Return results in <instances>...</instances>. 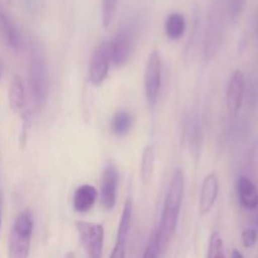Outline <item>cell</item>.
Wrapping results in <instances>:
<instances>
[{
  "mask_svg": "<svg viewBox=\"0 0 258 258\" xmlns=\"http://www.w3.org/2000/svg\"><path fill=\"white\" fill-rule=\"evenodd\" d=\"M246 81L242 71L236 70L229 77L226 88V105L231 116L236 117L239 113L244 97Z\"/></svg>",
  "mask_w": 258,
  "mask_h": 258,
  "instance_id": "obj_10",
  "label": "cell"
},
{
  "mask_svg": "<svg viewBox=\"0 0 258 258\" xmlns=\"http://www.w3.org/2000/svg\"><path fill=\"white\" fill-rule=\"evenodd\" d=\"M133 201H131V198H127L125 202V206H123L122 214H121V221L120 224H118L116 241L127 243L128 234H130L131 229V221H133Z\"/></svg>",
  "mask_w": 258,
  "mask_h": 258,
  "instance_id": "obj_19",
  "label": "cell"
},
{
  "mask_svg": "<svg viewBox=\"0 0 258 258\" xmlns=\"http://www.w3.org/2000/svg\"><path fill=\"white\" fill-rule=\"evenodd\" d=\"M0 37L12 49L19 50L22 47V35L12 18L0 8Z\"/></svg>",
  "mask_w": 258,
  "mask_h": 258,
  "instance_id": "obj_14",
  "label": "cell"
},
{
  "mask_svg": "<svg viewBox=\"0 0 258 258\" xmlns=\"http://www.w3.org/2000/svg\"><path fill=\"white\" fill-rule=\"evenodd\" d=\"M155 170V149L153 145H146L141 156L140 176L144 184H148L153 178Z\"/></svg>",
  "mask_w": 258,
  "mask_h": 258,
  "instance_id": "obj_18",
  "label": "cell"
},
{
  "mask_svg": "<svg viewBox=\"0 0 258 258\" xmlns=\"http://www.w3.org/2000/svg\"><path fill=\"white\" fill-rule=\"evenodd\" d=\"M207 258H226V252H224V243L221 233L217 231L212 232L209 237L208 244V253Z\"/></svg>",
  "mask_w": 258,
  "mask_h": 258,
  "instance_id": "obj_20",
  "label": "cell"
},
{
  "mask_svg": "<svg viewBox=\"0 0 258 258\" xmlns=\"http://www.w3.org/2000/svg\"><path fill=\"white\" fill-rule=\"evenodd\" d=\"M0 229H2V194H0Z\"/></svg>",
  "mask_w": 258,
  "mask_h": 258,
  "instance_id": "obj_29",
  "label": "cell"
},
{
  "mask_svg": "<svg viewBox=\"0 0 258 258\" xmlns=\"http://www.w3.org/2000/svg\"><path fill=\"white\" fill-rule=\"evenodd\" d=\"M184 189H185L184 173L181 169H176L175 173L171 176L170 184H169L168 191H166L165 199H164L160 226L155 231L160 254L166 251L169 243L175 234L184 198Z\"/></svg>",
  "mask_w": 258,
  "mask_h": 258,
  "instance_id": "obj_1",
  "label": "cell"
},
{
  "mask_svg": "<svg viewBox=\"0 0 258 258\" xmlns=\"http://www.w3.org/2000/svg\"><path fill=\"white\" fill-rule=\"evenodd\" d=\"M64 258H76L75 252H68V253L64 256Z\"/></svg>",
  "mask_w": 258,
  "mask_h": 258,
  "instance_id": "obj_28",
  "label": "cell"
},
{
  "mask_svg": "<svg viewBox=\"0 0 258 258\" xmlns=\"http://www.w3.org/2000/svg\"><path fill=\"white\" fill-rule=\"evenodd\" d=\"M258 238V228L256 227H249L242 232V244L244 248H251L256 244Z\"/></svg>",
  "mask_w": 258,
  "mask_h": 258,
  "instance_id": "obj_23",
  "label": "cell"
},
{
  "mask_svg": "<svg viewBox=\"0 0 258 258\" xmlns=\"http://www.w3.org/2000/svg\"><path fill=\"white\" fill-rule=\"evenodd\" d=\"M118 0H102L101 4V17H102V25L105 29L112 25L115 19L116 10H117Z\"/></svg>",
  "mask_w": 258,
  "mask_h": 258,
  "instance_id": "obj_21",
  "label": "cell"
},
{
  "mask_svg": "<svg viewBox=\"0 0 258 258\" xmlns=\"http://www.w3.org/2000/svg\"><path fill=\"white\" fill-rule=\"evenodd\" d=\"M253 166H254V171H256L258 176V144L256 148H254V151H253Z\"/></svg>",
  "mask_w": 258,
  "mask_h": 258,
  "instance_id": "obj_26",
  "label": "cell"
},
{
  "mask_svg": "<svg viewBox=\"0 0 258 258\" xmlns=\"http://www.w3.org/2000/svg\"><path fill=\"white\" fill-rule=\"evenodd\" d=\"M134 122H135V117L130 111L120 110L113 115L112 120H111L110 128L111 133L115 134L116 136H125L127 135L134 127Z\"/></svg>",
  "mask_w": 258,
  "mask_h": 258,
  "instance_id": "obj_16",
  "label": "cell"
},
{
  "mask_svg": "<svg viewBox=\"0 0 258 258\" xmlns=\"http://www.w3.org/2000/svg\"><path fill=\"white\" fill-rule=\"evenodd\" d=\"M256 34L258 37V13H257V17H256Z\"/></svg>",
  "mask_w": 258,
  "mask_h": 258,
  "instance_id": "obj_31",
  "label": "cell"
},
{
  "mask_svg": "<svg viewBox=\"0 0 258 258\" xmlns=\"http://www.w3.org/2000/svg\"><path fill=\"white\" fill-rule=\"evenodd\" d=\"M164 30H165V35L168 39L173 40V42L181 39L186 30L185 17L178 12L169 14L165 19Z\"/></svg>",
  "mask_w": 258,
  "mask_h": 258,
  "instance_id": "obj_15",
  "label": "cell"
},
{
  "mask_svg": "<svg viewBox=\"0 0 258 258\" xmlns=\"http://www.w3.org/2000/svg\"><path fill=\"white\" fill-rule=\"evenodd\" d=\"M111 50L110 42H102L93 52L88 66V81L98 87L106 81L110 71Z\"/></svg>",
  "mask_w": 258,
  "mask_h": 258,
  "instance_id": "obj_8",
  "label": "cell"
},
{
  "mask_svg": "<svg viewBox=\"0 0 258 258\" xmlns=\"http://www.w3.org/2000/svg\"><path fill=\"white\" fill-rule=\"evenodd\" d=\"M237 196L241 206L248 211L258 208V189L248 176H239L237 180Z\"/></svg>",
  "mask_w": 258,
  "mask_h": 258,
  "instance_id": "obj_12",
  "label": "cell"
},
{
  "mask_svg": "<svg viewBox=\"0 0 258 258\" xmlns=\"http://www.w3.org/2000/svg\"><path fill=\"white\" fill-rule=\"evenodd\" d=\"M232 258H244V257L238 249H233V251H232Z\"/></svg>",
  "mask_w": 258,
  "mask_h": 258,
  "instance_id": "obj_27",
  "label": "cell"
},
{
  "mask_svg": "<svg viewBox=\"0 0 258 258\" xmlns=\"http://www.w3.org/2000/svg\"><path fill=\"white\" fill-rule=\"evenodd\" d=\"M159 256H160V251H159L158 238H156V233L154 232L149 239L148 244H146L143 258H159Z\"/></svg>",
  "mask_w": 258,
  "mask_h": 258,
  "instance_id": "obj_24",
  "label": "cell"
},
{
  "mask_svg": "<svg viewBox=\"0 0 258 258\" xmlns=\"http://www.w3.org/2000/svg\"><path fill=\"white\" fill-rule=\"evenodd\" d=\"M2 76H3V63H2V59H0V80H2Z\"/></svg>",
  "mask_w": 258,
  "mask_h": 258,
  "instance_id": "obj_30",
  "label": "cell"
},
{
  "mask_svg": "<svg viewBox=\"0 0 258 258\" xmlns=\"http://www.w3.org/2000/svg\"><path fill=\"white\" fill-rule=\"evenodd\" d=\"M247 0H227L226 3V13L231 22H238L239 18L243 14L246 9Z\"/></svg>",
  "mask_w": 258,
  "mask_h": 258,
  "instance_id": "obj_22",
  "label": "cell"
},
{
  "mask_svg": "<svg viewBox=\"0 0 258 258\" xmlns=\"http://www.w3.org/2000/svg\"><path fill=\"white\" fill-rule=\"evenodd\" d=\"M219 193V181L218 176L216 173H209L208 175L204 178L203 183H202L201 194H199V213L202 216H206L216 204L217 198H218Z\"/></svg>",
  "mask_w": 258,
  "mask_h": 258,
  "instance_id": "obj_11",
  "label": "cell"
},
{
  "mask_svg": "<svg viewBox=\"0 0 258 258\" xmlns=\"http://www.w3.org/2000/svg\"><path fill=\"white\" fill-rule=\"evenodd\" d=\"M118 170L112 163L106 164L101 175L100 186V201L106 211H112L117 201V188H118Z\"/></svg>",
  "mask_w": 258,
  "mask_h": 258,
  "instance_id": "obj_9",
  "label": "cell"
},
{
  "mask_svg": "<svg viewBox=\"0 0 258 258\" xmlns=\"http://www.w3.org/2000/svg\"><path fill=\"white\" fill-rule=\"evenodd\" d=\"M28 80H29L33 101L38 107H43L47 102L48 92H49V72H48L47 55L39 43H33L30 47Z\"/></svg>",
  "mask_w": 258,
  "mask_h": 258,
  "instance_id": "obj_2",
  "label": "cell"
},
{
  "mask_svg": "<svg viewBox=\"0 0 258 258\" xmlns=\"http://www.w3.org/2000/svg\"><path fill=\"white\" fill-rule=\"evenodd\" d=\"M135 48V29L133 25L122 27L110 42L111 62L122 67L130 60Z\"/></svg>",
  "mask_w": 258,
  "mask_h": 258,
  "instance_id": "obj_7",
  "label": "cell"
},
{
  "mask_svg": "<svg viewBox=\"0 0 258 258\" xmlns=\"http://www.w3.org/2000/svg\"><path fill=\"white\" fill-rule=\"evenodd\" d=\"M98 198V190L91 184H83L76 188L73 193V209L77 213H87L95 207Z\"/></svg>",
  "mask_w": 258,
  "mask_h": 258,
  "instance_id": "obj_13",
  "label": "cell"
},
{
  "mask_svg": "<svg viewBox=\"0 0 258 258\" xmlns=\"http://www.w3.org/2000/svg\"><path fill=\"white\" fill-rule=\"evenodd\" d=\"M34 231V218L29 209L18 214L8 243V258H29L30 242Z\"/></svg>",
  "mask_w": 258,
  "mask_h": 258,
  "instance_id": "obj_3",
  "label": "cell"
},
{
  "mask_svg": "<svg viewBox=\"0 0 258 258\" xmlns=\"http://www.w3.org/2000/svg\"><path fill=\"white\" fill-rule=\"evenodd\" d=\"M224 32V8L222 0H216L208 17L206 37H204V59L212 60L222 45Z\"/></svg>",
  "mask_w": 258,
  "mask_h": 258,
  "instance_id": "obj_4",
  "label": "cell"
},
{
  "mask_svg": "<svg viewBox=\"0 0 258 258\" xmlns=\"http://www.w3.org/2000/svg\"><path fill=\"white\" fill-rule=\"evenodd\" d=\"M110 258H126V243L125 242L116 241L111 252Z\"/></svg>",
  "mask_w": 258,
  "mask_h": 258,
  "instance_id": "obj_25",
  "label": "cell"
},
{
  "mask_svg": "<svg viewBox=\"0 0 258 258\" xmlns=\"http://www.w3.org/2000/svg\"><path fill=\"white\" fill-rule=\"evenodd\" d=\"M76 229L87 256L90 258L102 257L103 243H105V228L102 224L77 221Z\"/></svg>",
  "mask_w": 258,
  "mask_h": 258,
  "instance_id": "obj_5",
  "label": "cell"
},
{
  "mask_svg": "<svg viewBox=\"0 0 258 258\" xmlns=\"http://www.w3.org/2000/svg\"><path fill=\"white\" fill-rule=\"evenodd\" d=\"M8 97H9V105L10 107H12V110L18 112V111H22L23 108H24L25 88L20 76H14V77H13L12 82H10Z\"/></svg>",
  "mask_w": 258,
  "mask_h": 258,
  "instance_id": "obj_17",
  "label": "cell"
},
{
  "mask_svg": "<svg viewBox=\"0 0 258 258\" xmlns=\"http://www.w3.org/2000/svg\"><path fill=\"white\" fill-rule=\"evenodd\" d=\"M161 78H163V64L158 50H153L149 54L144 73V91L145 98L150 107H155L158 102L161 88Z\"/></svg>",
  "mask_w": 258,
  "mask_h": 258,
  "instance_id": "obj_6",
  "label": "cell"
}]
</instances>
